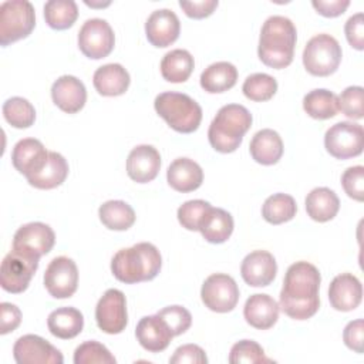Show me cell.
Listing matches in <instances>:
<instances>
[{
    "label": "cell",
    "instance_id": "ab89813d",
    "mask_svg": "<svg viewBox=\"0 0 364 364\" xmlns=\"http://www.w3.org/2000/svg\"><path fill=\"white\" fill-rule=\"evenodd\" d=\"M229 363L232 364H266L272 363L264 355L263 348L253 340H242L233 344L229 354Z\"/></svg>",
    "mask_w": 364,
    "mask_h": 364
},
{
    "label": "cell",
    "instance_id": "8fae6325",
    "mask_svg": "<svg viewBox=\"0 0 364 364\" xmlns=\"http://www.w3.org/2000/svg\"><path fill=\"white\" fill-rule=\"evenodd\" d=\"M115 44L114 30L107 20L90 18L78 31V47L81 53L92 60L107 57Z\"/></svg>",
    "mask_w": 364,
    "mask_h": 364
},
{
    "label": "cell",
    "instance_id": "b9f144b4",
    "mask_svg": "<svg viewBox=\"0 0 364 364\" xmlns=\"http://www.w3.org/2000/svg\"><path fill=\"white\" fill-rule=\"evenodd\" d=\"M338 98V111L351 119H361L364 117L363 98L364 90L360 85L347 87Z\"/></svg>",
    "mask_w": 364,
    "mask_h": 364
},
{
    "label": "cell",
    "instance_id": "f546056e",
    "mask_svg": "<svg viewBox=\"0 0 364 364\" xmlns=\"http://www.w3.org/2000/svg\"><path fill=\"white\" fill-rule=\"evenodd\" d=\"M199 232L209 243H223L233 232V218L225 209L210 208L200 222Z\"/></svg>",
    "mask_w": 364,
    "mask_h": 364
},
{
    "label": "cell",
    "instance_id": "681fc988",
    "mask_svg": "<svg viewBox=\"0 0 364 364\" xmlns=\"http://www.w3.org/2000/svg\"><path fill=\"white\" fill-rule=\"evenodd\" d=\"M181 9L191 18H205L210 16L218 7V0H200V1H179Z\"/></svg>",
    "mask_w": 364,
    "mask_h": 364
},
{
    "label": "cell",
    "instance_id": "f1b7e54d",
    "mask_svg": "<svg viewBox=\"0 0 364 364\" xmlns=\"http://www.w3.org/2000/svg\"><path fill=\"white\" fill-rule=\"evenodd\" d=\"M340 209V199L330 188H314L306 198L307 215L316 222L331 220Z\"/></svg>",
    "mask_w": 364,
    "mask_h": 364
},
{
    "label": "cell",
    "instance_id": "5bb4252c",
    "mask_svg": "<svg viewBox=\"0 0 364 364\" xmlns=\"http://www.w3.org/2000/svg\"><path fill=\"white\" fill-rule=\"evenodd\" d=\"M55 242L54 230L43 222H30L17 229L13 237V249L21 253L41 257L47 255Z\"/></svg>",
    "mask_w": 364,
    "mask_h": 364
},
{
    "label": "cell",
    "instance_id": "c3c4849f",
    "mask_svg": "<svg viewBox=\"0 0 364 364\" xmlns=\"http://www.w3.org/2000/svg\"><path fill=\"white\" fill-rule=\"evenodd\" d=\"M21 323V311L16 304L3 301L0 304V334L16 330Z\"/></svg>",
    "mask_w": 364,
    "mask_h": 364
},
{
    "label": "cell",
    "instance_id": "836d02e7",
    "mask_svg": "<svg viewBox=\"0 0 364 364\" xmlns=\"http://www.w3.org/2000/svg\"><path fill=\"white\" fill-rule=\"evenodd\" d=\"M100 220L111 230H127L135 222L134 209L124 200H107L98 209Z\"/></svg>",
    "mask_w": 364,
    "mask_h": 364
},
{
    "label": "cell",
    "instance_id": "4fadbf2b",
    "mask_svg": "<svg viewBox=\"0 0 364 364\" xmlns=\"http://www.w3.org/2000/svg\"><path fill=\"white\" fill-rule=\"evenodd\" d=\"M44 286L50 296L55 299L71 297L78 286V269L75 262L67 256L54 257L46 269Z\"/></svg>",
    "mask_w": 364,
    "mask_h": 364
},
{
    "label": "cell",
    "instance_id": "e0dca14e",
    "mask_svg": "<svg viewBox=\"0 0 364 364\" xmlns=\"http://www.w3.org/2000/svg\"><path fill=\"white\" fill-rule=\"evenodd\" d=\"M179 18L169 9H159L152 11L145 23L146 38L155 47L171 46L179 37Z\"/></svg>",
    "mask_w": 364,
    "mask_h": 364
},
{
    "label": "cell",
    "instance_id": "e575fe53",
    "mask_svg": "<svg viewBox=\"0 0 364 364\" xmlns=\"http://www.w3.org/2000/svg\"><path fill=\"white\" fill-rule=\"evenodd\" d=\"M296 200L287 193H274L269 196L262 206L264 220L272 225H280L291 220L296 216Z\"/></svg>",
    "mask_w": 364,
    "mask_h": 364
},
{
    "label": "cell",
    "instance_id": "8992f818",
    "mask_svg": "<svg viewBox=\"0 0 364 364\" xmlns=\"http://www.w3.org/2000/svg\"><path fill=\"white\" fill-rule=\"evenodd\" d=\"M36 26V11L27 0H7L0 4V44L3 47L26 38Z\"/></svg>",
    "mask_w": 364,
    "mask_h": 364
},
{
    "label": "cell",
    "instance_id": "d6986e66",
    "mask_svg": "<svg viewBox=\"0 0 364 364\" xmlns=\"http://www.w3.org/2000/svg\"><path fill=\"white\" fill-rule=\"evenodd\" d=\"M51 98L61 111L75 114L85 105L87 90L77 77L61 75L53 82Z\"/></svg>",
    "mask_w": 364,
    "mask_h": 364
},
{
    "label": "cell",
    "instance_id": "5b68a950",
    "mask_svg": "<svg viewBox=\"0 0 364 364\" xmlns=\"http://www.w3.org/2000/svg\"><path fill=\"white\" fill-rule=\"evenodd\" d=\"M155 111L165 122L181 134H191L198 129L202 121L200 105L186 94L166 91L156 95Z\"/></svg>",
    "mask_w": 364,
    "mask_h": 364
},
{
    "label": "cell",
    "instance_id": "603a6c76",
    "mask_svg": "<svg viewBox=\"0 0 364 364\" xmlns=\"http://www.w3.org/2000/svg\"><path fill=\"white\" fill-rule=\"evenodd\" d=\"M279 304L269 294H252L243 307L245 320L257 330H267L279 318Z\"/></svg>",
    "mask_w": 364,
    "mask_h": 364
},
{
    "label": "cell",
    "instance_id": "ba28073f",
    "mask_svg": "<svg viewBox=\"0 0 364 364\" xmlns=\"http://www.w3.org/2000/svg\"><path fill=\"white\" fill-rule=\"evenodd\" d=\"M38 257L11 249V252H9L1 262V289L14 294L23 293L28 287L30 280L38 267Z\"/></svg>",
    "mask_w": 364,
    "mask_h": 364
},
{
    "label": "cell",
    "instance_id": "83f0119b",
    "mask_svg": "<svg viewBox=\"0 0 364 364\" xmlns=\"http://www.w3.org/2000/svg\"><path fill=\"white\" fill-rule=\"evenodd\" d=\"M47 327L54 337L63 340L74 338L84 327V316L75 307H60L50 313Z\"/></svg>",
    "mask_w": 364,
    "mask_h": 364
},
{
    "label": "cell",
    "instance_id": "52a82bcc",
    "mask_svg": "<svg viewBox=\"0 0 364 364\" xmlns=\"http://www.w3.org/2000/svg\"><path fill=\"white\" fill-rule=\"evenodd\" d=\"M341 55L338 41L333 36L321 33L307 41L303 51V64L311 75L327 77L338 68Z\"/></svg>",
    "mask_w": 364,
    "mask_h": 364
},
{
    "label": "cell",
    "instance_id": "f35d334b",
    "mask_svg": "<svg viewBox=\"0 0 364 364\" xmlns=\"http://www.w3.org/2000/svg\"><path fill=\"white\" fill-rule=\"evenodd\" d=\"M115 357L109 350L94 340L84 341L74 351L75 364H115Z\"/></svg>",
    "mask_w": 364,
    "mask_h": 364
},
{
    "label": "cell",
    "instance_id": "ee69618b",
    "mask_svg": "<svg viewBox=\"0 0 364 364\" xmlns=\"http://www.w3.org/2000/svg\"><path fill=\"white\" fill-rule=\"evenodd\" d=\"M341 185L350 198L361 202L364 199V168L361 165L347 168L341 176Z\"/></svg>",
    "mask_w": 364,
    "mask_h": 364
},
{
    "label": "cell",
    "instance_id": "d590c367",
    "mask_svg": "<svg viewBox=\"0 0 364 364\" xmlns=\"http://www.w3.org/2000/svg\"><path fill=\"white\" fill-rule=\"evenodd\" d=\"M78 17L77 3L73 0H50L44 4L46 23L54 30L71 27Z\"/></svg>",
    "mask_w": 364,
    "mask_h": 364
},
{
    "label": "cell",
    "instance_id": "7a4b0ae2",
    "mask_svg": "<svg viewBox=\"0 0 364 364\" xmlns=\"http://www.w3.org/2000/svg\"><path fill=\"white\" fill-rule=\"evenodd\" d=\"M297 30L284 16H270L262 26L257 55L272 68H284L291 64Z\"/></svg>",
    "mask_w": 364,
    "mask_h": 364
},
{
    "label": "cell",
    "instance_id": "7bdbcfd3",
    "mask_svg": "<svg viewBox=\"0 0 364 364\" xmlns=\"http://www.w3.org/2000/svg\"><path fill=\"white\" fill-rule=\"evenodd\" d=\"M169 327L173 336L185 333L192 324L191 313L182 306H168L156 313Z\"/></svg>",
    "mask_w": 364,
    "mask_h": 364
},
{
    "label": "cell",
    "instance_id": "7402d4cb",
    "mask_svg": "<svg viewBox=\"0 0 364 364\" xmlns=\"http://www.w3.org/2000/svg\"><path fill=\"white\" fill-rule=\"evenodd\" d=\"M48 151L44 145L34 138L20 139L11 152L13 166L26 178L37 172L47 161Z\"/></svg>",
    "mask_w": 364,
    "mask_h": 364
},
{
    "label": "cell",
    "instance_id": "60d3db41",
    "mask_svg": "<svg viewBox=\"0 0 364 364\" xmlns=\"http://www.w3.org/2000/svg\"><path fill=\"white\" fill-rule=\"evenodd\" d=\"M210 208V203L202 199L188 200L179 206L178 220L188 230H199L200 222Z\"/></svg>",
    "mask_w": 364,
    "mask_h": 364
},
{
    "label": "cell",
    "instance_id": "ac0fdd59",
    "mask_svg": "<svg viewBox=\"0 0 364 364\" xmlns=\"http://www.w3.org/2000/svg\"><path fill=\"white\" fill-rule=\"evenodd\" d=\"M159 168L161 155L152 145H138L128 155L127 173L132 181L138 183H146L155 179Z\"/></svg>",
    "mask_w": 364,
    "mask_h": 364
},
{
    "label": "cell",
    "instance_id": "2e32d148",
    "mask_svg": "<svg viewBox=\"0 0 364 364\" xmlns=\"http://www.w3.org/2000/svg\"><path fill=\"white\" fill-rule=\"evenodd\" d=\"M277 273L274 256L267 250H255L249 253L240 266L243 280L252 287L269 286Z\"/></svg>",
    "mask_w": 364,
    "mask_h": 364
},
{
    "label": "cell",
    "instance_id": "74e56055",
    "mask_svg": "<svg viewBox=\"0 0 364 364\" xmlns=\"http://www.w3.org/2000/svg\"><path fill=\"white\" fill-rule=\"evenodd\" d=\"M242 91L246 95V98L252 101H257V102L267 101L276 94L277 81L269 74L255 73L245 80L242 85Z\"/></svg>",
    "mask_w": 364,
    "mask_h": 364
},
{
    "label": "cell",
    "instance_id": "44dd1931",
    "mask_svg": "<svg viewBox=\"0 0 364 364\" xmlns=\"http://www.w3.org/2000/svg\"><path fill=\"white\" fill-rule=\"evenodd\" d=\"M135 336L139 344L151 353L164 351L173 337L166 323L158 314L142 317L136 324Z\"/></svg>",
    "mask_w": 364,
    "mask_h": 364
},
{
    "label": "cell",
    "instance_id": "f6af8a7d",
    "mask_svg": "<svg viewBox=\"0 0 364 364\" xmlns=\"http://www.w3.org/2000/svg\"><path fill=\"white\" fill-rule=\"evenodd\" d=\"M171 364H206L208 357L196 344H185L175 350L173 355L169 358Z\"/></svg>",
    "mask_w": 364,
    "mask_h": 364
},
{
    "label": "cell",
    "instance_id": "4316f807",
    "mask_svg": "<svg viewBox=\"0 0 364 364\" xmlns=\"http://www.w3.org/2000/svg\"><path fill=\"white\" fill-rule=\"evenodd\" d=\"M249 151L257 164L273 165L283 155V141L276 131L270 128L260 129L253 135Z\"/></svg>",
    "mask_w": 364,
    "mask_h": 364
},
{
    "label": "cell",
    "instance_id": "ffe728a7",
    "mask_svg": "<svg viewBox=\"0 0 364 364\" xmlns=\"http://www.w3.org/2000/svg\"><path fill=\"white\" fill-rule=\"evenodd\" d=\"M363 286L351 273H341L333 279L328 287L330 304L338 311H351L361 303Z\"/></svg>",
    "mask_w": 364,
    "mask_h": 364
},
{
    "label": "cell",
    "instance_id": "cb8c5ba5",
    "mask_svg": "<svg viewBox=\"0 0 364 364\" xmlns=\"http://www.w3.org/2000/svg\"><path fill=\"white\" fill-rule=\"evenodd\" d=\"M166 179L172 189L178 192H192L203 182L202 168L189 158H176L166 171Z\"/></svg>",
    "mask_w": 364,
    "mask_h": 364
},
{
    "label": "cell",
    "instance_id": "6da1fadb",
    "mask_svg": "<svg viewBox=\"0 0 364 364\" xmlns=\"http://www.w3.org/2000/svg\"><path fill=\"white\" fill-rule=\"evenodd\" d=\"M320 272L309 262H296L289 266L280 291L279 307L294 320H307L320 307Z\"/></svg>",
    "mask_w": 364,
    "mask_h": 364
},
{
    "label": "cell",
    "instance_id": "bcb514c9",
    "mask_svg": "<svg viewBox=\"0 0 364 364\" xmlns=\"http://www.w3.org/2000/svg\"><path fill=\"white\" fill-rule=\"evenodd\" d=\"M346 37L350 46L355 50L364 48V16L363 13H357L351 16L344 26Z\"/></svg>",
    "mask_w": 364,
    "mask_h": 364
},
{
    "label": "cell",
    "instance_id": "30bf717a",
    "mask_svg": "<svg viewBox=\"0 0 364 364\" xmlns=\"http://www.w3.org/2000/svg\"><path fill=\"white\" fill-rule=\"evenodd\" d=\"M200 297L209 310L216 313H228L232 311L237 304L239 287L229 274L213 273L203 282Z\"/></svg>",
    "mask_w": 364,
    "mask_h": 364
},
{
    "label": "cell",
    "instance_id": "277c9868",
    "mask_svg": "<svg viewBox=\"0 0 364 364\" xmlns=\"http://www.w3.org/2000/svg\"><path fill=\"white\" fill-rule=\"evenodd\" d=\"M250 125L252 114L246 107L240 104L223 105L209 125V144L218 152H233L242 144Z\"/></svg>",
    "mask_w": 364,
    "mask_h": 364
},
{
    "label": "cell",
    "instance_id": "484cf974",
    "mask_svg": "<svg viewBox=\"0 0 364 364\" xmlns=\"http://www.w3.org/2000/svg\"><path fill=\"white\" fill-rule=\"evenodd\" d=\"M68 175V164L65 158L54 151H48L46 164L33 175L27 176L31 186L37 189H53L60 186Z\"/></svg>",
    "mask_w": 364,
    "mask_h": 364
},
{
    "label": "cell",
    "instance_id": "f907efd6",
    "mask_svg": "<svg viewBox=\"0 0 364 364\" xmlns=\"http://www.w3.org/2000/svg\"><path fill=\"white\" fill-rule=\"evenodd\" d=\"M313 7L324 17H337L350 6L348 0H313Z\"/></svg>",
    "mask_w": 364,
    "mask_h": 364
},
{
    "label": "cell",
    "instance_id": "d6a6232c",
    "mask_svg": "<svg viewBox=\"0 0 364 364\" xmlns=\"http://www.w3.org/2000/svg\"><path fill=\"white\" fill-rule=\"evenodd\" d=\"M303 108L314 119H328L338 112V98L326 88H317L304 95Z\"/></svg>",
    "mask_w": 364,
    "mask_h": 364
},
{
    "label": "cell",
    "instance_id": "1f68e13d",
    "mask_svg": "<svg viewBox=\"0 0 364 364\" xmlns=\"http://www.w3.org/2000/svg\"><path fill=\"white\" fill-rule=\"evenodd\" d=\"M195 67L192 54L188 50L175 48L168 51L161 61V74L169 82H185Z\"/></svg>",
    "mask_w": 364,
    "mask_h": 364
},
{
    "label": "cell",
    "instance_id": "d4e9b609",
    "mask_svg": "<svg viewBox=\"0 0 364 364\" xmlns=\"http://www.w3.org/2000/svg\"><path fill=\"white\" fill-rule=\"evenodd\" d=\"M129 81L128 71L117 63L101 65L95 70L92 77L95 90L105 97L122 95L128 90Z\"/></svg>",
    "mask_w": 364,
    "mask_h": 364
},
{
    "label": "cell",
    "instance_id": "9a60e30c",
    "mask_svg": "<svg viewBox=\"0 0 364 364\" xmlns=\"http://www.w3.org/2000/svg\"><path fill=\"white\" fill-rule=\"evenodd\" d=\"M13 355L18 364H63L64 361L58 348L36 334H26L17 338Z\"/></svg>",
    "mask_w": 364,
    "mask_h": 364
},
{
    "label": "cell",
    "instance_id": "8d00e7d4",
    "mask_svg": "<svg viewBox=\"0 0 364 364\" xmlns=\"http://www.w3.org/2000/svg\"><path fill=\"white\" fill-rule=\"evenodd\" d=\"M4 119L14 128H28L34 124L36 109L23 97H11L3 104Z\"/></svg>",
    "mask_w": 364,
    "mask_h": 364
},
{
    "label": "cell",
    "instance_id": "3957f363",
    "mask_svg": "<svg viewBox=\"0 0 364 364\" xmlns=\"http://www.w3.org/2000/svg\"><path fill=\"white\" fill-rule=\"evenodd\" d=\"M162 259L159 250L148 242L118 250L111 260V272L117 280L134 284L156 277Z\"/></svg>",
    "mask_w": 364,
    "mask_h": 364
},
{
    "label": "cell",
    "instance_id": "9c48e42d",
    "mask_svg": "<svg viewBox=\"0 0 364 364\" xmlns=\"http://www.w3.org/2000/svg\"><path fill=\"white\" fill-rule=\"evenodd\" d=\"M324 146L327 152L337 159L358 156L364 148V129L355 122H337L327 129Z\"/></svg>",
    "mask_w": 364,
    "mask_h": 364
},
{
    "label": "cell",
    "instance_id": "7c38bea8",
    "mask_svg": "<svg viewBox=\"0 0 364 364\" xmlns=\"http://www.w3.org/2000/svg\"><path fill=\"white\" fill-rule=\"evenodd\" d=\"M95 320L101 331L107 334H119L128 323L127 300L121 290L108 289L98 300L95 307Z\"/></svg>",
    "mask_w": 364,
    "mask_h": 364
},
{
    "label": "cell",
    "instance_id": "4dcf8cb0",
    "mask_svg": "<svg viewBox=\"0 0 364 364\" xmlns=\"http://www.w3.org/2000/svg\"><path fill=\"white\" fill-rule=\"evenodd\" d=\"M237 81V70L232 63L218 61L210 64L200 74V87L210 94L230 90Z\"/></svg>",
    "mask_w": 364,
    "mask_h": 364
},
{
    "label": "cell",
    "instance_id": "7dc6e473",
    "mask_svg": "<svg viewBox=\"0 0 364 364\" xmlns=\"http://www.w3.org/2000/svg\"><path fill=\"white\" fill-rule=\"evenodd\" d=\"M343 340L346 343V346L351 350H354L355 353H363L364 347V321L363 318H357L350 321L344 331H343Z\"/></svg>",
    "mask_w": 364,
    "mask_h": 364
}]
</instances>
